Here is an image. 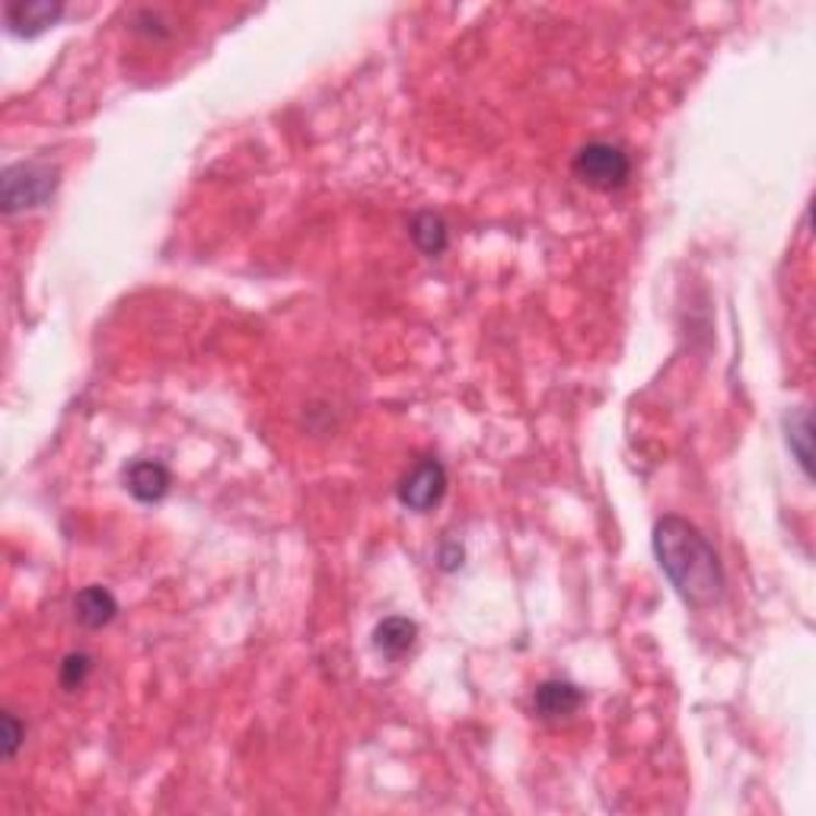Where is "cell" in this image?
Masks as SVG:
<instances>
[{"label": "cell", "mask_w": 816, "mask_h": 816, "mask_svg": "<svg viewBox=\"0 0 816 816\" xmlns=\"http://www.w3.org/2000/svg\"><path fill=\"white\" fill-rule=\"evenodd\" d=\"M654 556L673 591L689 606H714L724 596V568L706 533L683 517H664L654 526Z\"/></svg>", "instance_id": "obj_1"}, {"label": "cell", "mask_w": 816, "mask_h": 816, "mask_svg": "<svg viewBox=\"0 0 816 816\" xmlns=\"http://www.w3.org/2000/svg\"><path fill=\"white\" fill-rule=\"evenodd\" d=\"M55 186H58V170L48 160H20L3 170L0 205L7 214L42 208L55 195Z\"/></svg>", "instance_id": "obj_2"}, {"label": "cell", "mask_w": 816, "mask_h": 816, "mask_svg": "<svg viewBox=\"0 0 816 816\" xmlns=\"http://www.w3.org/2000/svg\"><path fill=\"white\" fill-rule=\"evenodd\" d=\"M574 176L591 188H619L626 186V179L631 176V160L629 153L616 144L606 141H594L587 148L578 150L574 156Z\"/></svg>", "instance_id": "obj_3"}, {"label": "cell", "mask_w": 816, "mask_h": 816, "mask_svg": "<svg viewBox=\"0 0 816 816\" xmlns=\"http://www.w3.org/2000/svg\"><path fill=\"white\" fill-rule=\"evenodd\" d=\"M446 491V469L438 459H421L411 473H408L403 485H399V501L408 511H431L434 504H441Z\"/></svg>", "instance_id": "obj_4"}, {"label": "cell", "mask_w": 816, "mask_h": 816, "mask_svg": "<svg viewBox=\"0 0 816 816\" xmlns=\"http://www.w3.org/2000/svg\"><path fill=\"white\" fill-rule=\"evenodd\" d=\"M65 7L55 0H20V3H7L3 16H7V26L13 36H26L33 38L38 33H45L48 26H55L61 20Z\"/></svg>", "instance_id": "obj_5"}, {"label": "cell", "mask_w": 816, "mask_h": 816, "mask_svg": "<svg viewBox=\"0 0 816 816\" xmlns=\"http://www.w3.org/2000/svg\"><path fill=\"white\" fill-rule=\"evenodd\" d=\"M170 485H173L170 469H166L163 463H156V459H138V463H131L128 473H125V488H128L138 501H144V504L163 501L166 491H170Z\"/></svg>", "instance_id": "obj_6"}, {"label": "cell", "mask_w": 816, "mask_h": 816, "mask_svg": "<svg viewBox=\"0 0 816 816\" xmlns=\"http://www.w3.org/2000/svg\"><path fill=\"white\" fill-rule=\"evenodd\" d=\"M115 613H118L115 596H112L106 587H100V584H90V587H83V591L74 596L77 622L86 626V629H103V626H109L112 619H115Z\"/></svg>", "instance_id": "obj_7"}, {"label": "cell", "mask_w": 816, "mask_h": 816, "mask_svg": "<svg viewBox=\"0 0 816 816\" xmlns=\"http://www.w3.org/2000/svg\"><path fill=\"white\" fill-rule=\"evenodd\" d=\"M536 711L543 718H568L574 714L581 702H584V692L574 686V683H564V679H546L539 689H536Z\"/></svg>", "instance_id": "obj_8"}, {"label": "cell", "mask_w": 816, "mask_h": 816, "mask_svg": "<svg viewBox=\"0 0 816 816\" xmlns=\"http://www.w3.org/2000/svg\"><path fill=\"white\" fill-rule=\"evenodd\" d=\"M415 634H418V626L411 622V619H403V616H389V619H383L376 631H373V644H376V651L380 654H386V657H403L411 651V644H415Z\"/></svg>", "instance_id": "obj_9"}, {"label": "cell", "mask_w": 816, "mask_h": 816, "mask_svg": "<svg viewBox=\"0 0 816 816\" xmlns=\"http://www.w3.org/2000/svg\"><path fill=\"white\" fill-rule=\"evenodd\" d=\"M411 240H415V246L421 249V253H428V256H441L446 249V223L441 214H434V211H421V214H415V221H411Z\"/></svg>", "instance_id": "obj_10"}, {"label": "cell", "mask_w": 816, "mask_h": 816, "mask_svg": "<svg viewBox=\"0 0 816 816\" xmlns=\"http://www.w3.org/2000/svg\"><path fill=\"white\" fill-rule=\"evenodd\" d=\"M788 444L794 446L797 463L804 466V473L811 476V415L801 408L794 411V418H788Z\"/></svg>", "instance_id": "obj_11"}, {"label": "cell", "mask_w": 816, "mask_h": 816, "mask_svg": "<svg viewBox=\"0 0 816 816\" xmlns=\"http://www.w3.org/2000/svg\"><path fill=\"white\" fill-rule=\"evenodd\" d=\"M90 669H93V657L90 654H68L65 664H61V686L68 692H74V689H80L86 683Z\"/></svg>", "instance_id": "obj_12"}, {"label": "cell", "mask_w": 816, "mask_h": 816, "mask_svg": "<svg viewBox=\"0 0 816 816\" xmlns=\"http://www.w3.org/2000/svg\"><path fill=\"white\" fill-rule=\"evenodd\" d=\"M20 741H23V727H20V721L7 711V714H3V753H7V759L16 756Z\"/></svg>", "instance_id": "obj_13"}]
</instances>
